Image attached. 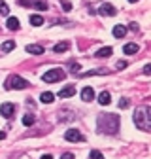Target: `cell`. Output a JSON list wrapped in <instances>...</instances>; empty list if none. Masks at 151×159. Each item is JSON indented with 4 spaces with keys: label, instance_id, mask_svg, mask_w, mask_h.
Wrapping results in <instances>:
<instances>
[{
    "label": "cell",
    "instance_id": "1",
    "mask_svg": "<svg viewBox=\"0 0 151 159\" xmlns=\"http://www.w3.org/2000/svg\"><path fill=\"white\" fill-rule=\"evenodd\" d=\"M98 131L106 133V134H117L119 117L115 114H100L98 116Z\"/></svg>",
    "mask_w": 151,
    "mask_h": 159
},
{
    "label": "cell",
    "instance_id": "2",
    "mask_svg": "<svg viewBox=\"0 0 151 159\" xmlns=\"http://www.w3.org/2000/svg\"><path fill=\"white\" fill-rule=\"evenodd\" d=\"M134 125L140 131H145V133L151 131V108H149V104H144V106L136 108V112H134Z\"/></svg>",
    "mask_w": 151,
    "mask_h": 159
},
{
    "label": "cell",
    "instance_id": "3",
    "mask_svg": "<svg viewBox=\"0 0 151 159\" xmlns=\"http://www.w3.org/2000/svg\"><path fill=\"white\" fill-rule=\"evenodd\" d=\"M64 78H66V72L63 68H51V70H47L42 76V80L45 84H57V82H61V80H64Z\"/></svg>",
    "mask_w": 151,
    "mask_h": 159
},
{
    "label": "cell",
    "instance_id": "4",
    "mask_svg": "<svg viewBox=\"0 0 151 159\" xmlns=\"http://www.w3.org/2000/svg\"><path fill=\"white\" fill-rule=\"evenodd\" d=\"M30 84L27 82L25 78H21L19 74H13L8 78V82H6V89H27Z\"/></svg>",
    "mask_w": 151,
    "mask_h": 159
},
{
    "label": "cell",
    "instance_id": "5",
    "mask_svg": "<svg viewBox=\"0 0 151 159\" xmlns=\"http://www.w3.org/2000/svg\"><path fill=\"white\" fill-rule=\"evenodd\" d=\"M64 138L68 142H83L85 140V136L78 131V129H68L66 133H64Z\"/></svg>",
    "mask_w": 151,
    "mask_h": 159
},
{
    "label": "cell",
    "instance_id": "6",
    "mask_svg": "<svg viewBox=\"0 0 151 159\" xmlns=\"http://www.w3.org/2000/svg\"><path fill=\"white\" fill-rule=\"evenodd\" d=\"M98 13H100V15L113 17V15H117V10H115V6H111V4L104 2V4H100V8H98Z\"/></svg>",
    "mask_w": 151,
    "mask_h": 159
},
{
    "label": "cell",
    "instance_id": "7",
    "mask_svg": "<svg viewBox=\"0 0 151 159\" xmlns=\"http://www.w3.org/2000/svg\"><path fill=\"white\" fill-rule=\"evenodd\" d=\"M15 112V104L11 102H4V104H0V114H2L4 117H11Z\"/></svg>",
    "mask_w": 151,
    "mask_h": 159
},
{
    "label": "cell",
    "instance_id": "8",
    "mask_svg": "<svg viewBox=\"0 0 151 159\" xmlns=\"http://www.w3.org/2000/svg\"><path fill=\"white\" fill-rule=\"evenodd\" d=\"M81 98H83L85 102H91L93 98H94V89L93 87H83L81 89Z\"/></svg>",
    "mask_w": 151,
    "mask_h": 159
},
{
    "label": "cell",
    "instance_id": "9",
    "mask_svg": "<svg viewBox=\"0 0 151 159\" xmlns=\"http://www.w3.org/2000/svg\"><path fill=\"white\" fill-rule=\"evenodd\" d=\"M27 53L42 55V53H44V46H40V44H28V46H27Z\"/></svg>",
    "mask_w": 151,
    "mask_h": 159
},
{
    "label": "cell",
    "instance_id": "10",
    "mask_svg": "<svg viewBox=\"0 0 151 159\" xmlns=\"http://www.w3.org/2000/svg\"><path fill=\"white\" fill-rule=\"evenodd\" d=\"M72 95H76V85H66L64 89L59 91V97H61V98H68V97H72Z\"/></svg>",
    "mask_w": 151,
    "mask_h": 159
},
{
    "label": "cell",
    "instance_id": "11",
    "mask_svg": "<svg viewBox=\"0 0 151 159\" xmlns=\"http://www.w3.org/2000/svg\"><path fill=\"white\" fill-rule=\"evenodd\" d=\"M111 102V95L108 93V91H102L100 95H98V104H102V106H108Z\"/></svg>",
    "mask_w": 151,
    "mask_h": 159
},
{
    "label": "cell",
    "instance_id": "12",
    "mask_svg": "<svg viewBox=\"0 0 151 159\" xmlns=\"http://www.w3.org/2000/svg\"><path fill=\"white\" fill-rule=\"evenodd\" d=\"M30 25H34V27H42V25H44V17H42L40 13L30 15Z\"/></svg>",
    "mask_w": 151,
    "mask_h": 159
},
{
    "label": "cell",
    "instance_id": "13",
    "mask_svg": "<svg viewBox=\"0 0 151 159\" xmlns=\"http://www.w3.org/2000/svg\"><path fill=\"white\" fill-rule=\"evenodd\" d=\"M6 27L10 29V30H17L19 27V19H15V17H8V21H6Z\"/></svg>",
    "mask_w": 151,
    "mask_h": 159
},
{
    "label": "cell",
    "instance_id": "14",
    "mask_svg": "<svg viewBox=\"0 0 151 159\" xmlns=\"http://www.w3.org/2000/svg\"><path fill=\"white\" fill-rule=\"evenodd\" d=\"M127 34V27H123V25H115L113 27V36L115 38H123Z\"/></svg>",
    "mask_w": 151,
    "mask_h": 159
},
{
    "label": "cell",
    "instance_id": "15",
    "mask_svg": "<svg viewBox=\"0 0 151 159\" xmlns=\"http://www.w3.org/2000/svg\"><path fill=\"white\" fill-rule=\"evenodd\" d=\"M111 53H113L111 48H102V49H98L97 53H94V57H98V59H100V57H110Z\"/></svg>",
    "mask_w": 151,
    "mask_h": 159
},
{
    "label": "cell",
    "instance_id": "16",
    "mask_svg": "<svg viewBox=\"0 0 151 159\" xmlns=\"http://www.w3.org/2000/svg\"><path fill=\"white\" fill-rule=\"evenodd\" d=\"M32 8H36L38 11H45V10H47V4L44 2V0H34V2H32Z\"/></svg>",
    "mask_w": 151,
    "mask_h": 159
},
{
    "label": "cell",
    "instance_id": "17",
    "mask_svg": "<svg viewBox=\"0 0 151 159\" xmlns=\"http://www.w3.org/2000/svg\"><path fill=\"white\" fill-rule=\"evenodd\" d=\"M53 49H55V53H63V51L70 49V42H61V44H57Z\"/></svg>",
    "mask_w": 151,
    "mask_h": 159
},
{
    "label": "cell",
    "instance_id": "18",
    "mask_svg": "<svg viewBox=\"0 0 151 159\" xmlns=\"http://www.w3.org/2000/svg\"><path fill=\"white\" fill-rule=\"evenodd\" d=\"M53 98H55V95H53V93H49V91H45V93H42V95H40V101H42V102H47V104H49V102H53Z\"/></svg>",
    "mask_w": 151,
    "mask_h": 159
},
{
    "label": "cell",
    "instance_id": "19",
    "mask_svg": "<svg viewBox=\"0 0 151 159\" xmlns=\"http://www.w3.org/2000/svg\"><path fill=\"white\" fill-rule=\"evenodd\" d=\"M123 51H125L127 55H132V53H136V51H138V44H127V46L123 48Z\"/></svg>",
    "mask_w": 151,
    "mask_h": 159
},
{
    "label": "cell",
    "instance_id": "20",
    "mask_svg": "<svg viewBox=\"0 0 151 159\" xmlns=\"http://www.w3.org/2000/svg\"><path fill=\"white\" fill-rule=\"evenodd\" d=\"M13 48H15V42H13V40H6V42L2 44V51H6V53L11 51Z\"/></svg>",
    "mask_w": 151,
    "mask_h": 159
},
{
    "label": "cell",
    "instance_id": "21",
    "mask_svg": "<svg viewBox=\"0 0 151 159\" xmlns=\"http://www.w3.org/2000/svg\"><path fill=\"white\" fill-rule=\"evenodd\" d=\"M32 123H34V116H32V114H25V116H23V125L28 127V125H32Z\"/></svg>",
    "mask_w": 151,
    "mask_h": 159
},
{
    "label": "cell",
    "instance_id": "22",
    "mask_svg": "<svg viewBox=\"0 0 151 159\" xmlns=\"http://www.w3.org/2000/svg\"><path fill=\"white\" fill-rule=\"evenodd\" d=\"M100 74H106V70H87V72H83V74H80V76H100Z\"/></svg>",
    "mask_w": 151,
    "mask_h": 159
},
{
    "label": "cell",
    "instance_id": "23",
    "mask_svg": "<svg viewBox=\"0 0 151 159\" xmlns=\"http://www.w3.org/2000/svg\"><path fill=\"white\" fill-rule=\"evenodd\" d=\"M10 13V8H8V4L4 2V0H0V15H8Z\"/></svg>",
    "mask_w": 151,
    "mask_h": 159
},
{
    "label": "cell",
    "instance_id": "24",
    "mask_svg": "<svg viewBox=\"0 0 151 159\" xmlns=\"http://www.w3.org/2000/svg\"><path fill=\"white\" fill-rule=\"evenodd\" d=\"M128 104H130L128 98H119V102H117V106H119V108H123V110H125V108H128Z\"/></svg>",
    "mask_w": 151,
    "mask_h": 159
},
{
    "label": "cell",
    "instance_id": "25",
    "mask_svg": "<svg viewBox=\"0 0 151 159\" xmlns=\"http://www.w3.org/2000/svg\"><path fill=\"white\" fill-rule=\"evenodd\" d=\"M61 121H72V117H74V114H64V112H61Z\"/></svg>",
    "mask_w": 151,
    "mask_h": 159
},
{
    "label": "cell",
    "instance_id": "26",
    "mask_svg": "<svg viewBox=\"0 0 151 159\" xmlns=\"http://www.w3.org/2000/svg\"><path fill=\"white\" fill-rule=\"evenodd\" d=\"M91 159H104V155L98 150H91Z\"/></svg>",
    "mask_w": 151,
    "mask_h": 159
},
{
    "label": "cell",
    "instance_id": "27",
    "mask_svg": "<svg viewBox=\"0 0 151 159\" xmlns=\"http://www.w3.org/2000/svg\"><path fill=\"white\" fill-rule=\"evenodd\" d=\"M61 2H63V8H64V11H70V10H72V4L68 2V0H61Z\"/></svg>",
    "mask_w": 151,
    "mask_h": 159
},
{
    "label": "cell",
    "instance_id": "28",
    "mask_svg": "<svg viewBox=\"0 0 151 159\" xmlns=\"http://www.w3.org/2000/svg\"><path fill=\"white\" fill-rule=\"evenodd\" d=\"M70 70H72L74 76H76V72H80V65H78V63H72V65H70Z\"/></svg>",
    "mask_w": 151,
    "mask_h": 159
},
{
    "label": "cell",
    "instance_id": "29",
    "mask_svg": "<svg viewBox=\"0 0 151 159\" xmlns=\"http://www.w3.org/2000/svg\"><path fill=\"white\" fill-rule=\"evenodd\" d=\"M32 2H34V0H19L21 6H32Z\"/></svg>",
    "mask_w": 151,
    "mask_h": 159
},
{
    "label": "cell",
    "instance_id": "30",
    "mask_svg": "<svg viewBox=\"0 0 151 159\" xmlns=\"http://www.w3.org/2000/svg\"><path fill=\"white\" fill-rule=\"evenodd\" d=\"M123 68H127V61H119L117 63V70H123Z\"/></svg>",
    "mask_w": 151,
    "mask_h": 159
},
{
    "label": "cell",
    "instance_id": "31",
    "mask_svg": "<svg viewBox=\"0 0 151 159\" xmlns=\"http://www.w3.org/2000/svg\"><path fill=\"white\" fill-rule=\"evenodd\" d=\"M149 72H151V65H145V66H144V74L149 76Z\"/></svg>",
    "mask_w": 151,
    "mask_h": 159
},
{
    "label": "cell",
    "instance_id": "32",
    "mask_svg": "<svg viewBox=\"0 0 151 159\" xmlns=\"http://www.w3.org/2000/svg\"><path fill=\"white\" fill-rule=\"evenodd\" d=\"M61 159H74V153H63Z\"/></svg>",
    "mask_w": 151,
    "mask_h": 159
},
{
    "label": "cell",
    "instance_id": "33",
    "mask_svg": "<svg viewBox=\"0 0 151 159\" xmlns=\"http://www.w3.org/2000/svg\"><path fill=\"white\" fill-rule=\"evenodd\" d=\"M4 138H6V133H4V131H0V140H4Z\"/></svg>",
    "mask_w": 151,
    "mask_h": 159
},
{
    "label": "cell",
    "instance_id": "34",
    "mask_svg": "<svg viewBox=\"0 0 151 159\" xmlns=\"http://www.w3.org/2000/svg\"><path fill=\"white\" fill-rule=\"evenodd\" d=\"M42 159H53V155H49V153H45V155H42Z\"/></svg>",
    "mask_w": 151,
    "mask_h": 159
},
{
    "label": "cell",
    "instance_id": "35",
    "mask_svg": "<svg viewBox=\"0 0 151 159\" xmlns=\"http://www.w3.org/2000/svg\"><path fill=\"white\" fill-rule=\"evenodd\" d=\"M128 2H130V4H134V2H138V0H128Z\"/></svg>",
    "mask_w": 151,
    "mask_h": 159
}]
</instances>
